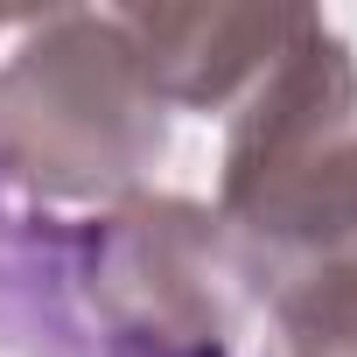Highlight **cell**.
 Listing matches in <instances>:
<instances>
[{"label":"cell","mask_w":357,"mask_h":357,"mask_svg":"<svg viewBox=\"0 0 357 357\" xmlns=\"http://www.w3.org/2000/svg\"><path fill=\"white\" fill-rule=\"evenodd\" d=\"M15 29H22V22H8V15H0V36H15Z\"/></svg>","instance_id":"obj_8"},{"label":"cell","mask_w":357,"mask_h":357,"mask_svg":"<svg viewBox=\"0 0 357 357\" xmlns=\"http://www.w3.org/2000/svg\"><path fill=\"white\" fill-rule=\"evenodd\" d=\"M259 357H357V266L308 259L266 287Z\"/></svg>","instance_id":"obj_6"},{"label":"cell","mask_w":357,"mask_h":357,"mask_svg":"<svg viewBox=\"0 0 357 357\" xmlns=\"http://www.w3.org/2000/svg\"><path fill=\"white\" fill-rule=\"evenodd\" d=\"M0 350L98 357L84 315V218H50L0 183Z\"/></svg>","instance_id":"obj_5"},{"label":"cell","mask_w":357,"mask_h":357,"mask_svg":"<svg viewBox=\"0 0 357 357\" xmlns=\"http://www.w3.org/2000/svg\"><path fill=\"white\" fill-rule=\"evenodd\" d=\"M350 140H357V56L315 8H301V29L287 36V50L231 105L225 175L211 204L225 231L238 238L259 301L294 266L308 218L336 161L350 154Z\"/></svg>","instance_id":"obj_2"},{"label":"cell","mask_w":357,"mask_h":357,"mask_svg":"<svg viewBox=\"0 0 357 357\" xmlns=\"http://www.w3.org/2000/svg\"><path fill=\"white\" fill-rule=\"evenodd\" d=\"M308 259H343V266H357V140H350V154L336 161L329 190H322V204H315V218H308V238H301L294 266H308ZM294 266H287V273H294Z\"/></svg>","instance_id":"obj_7"},{"label":"cell","mask_w":357,"mask_h":357,"mask_svg":"<svg viewBox=\"0 0 357 357\" xmlns=\"http://www.w3.org/2000/svg\"><path fill=\"white\" fill-rule=\"evenodd\" d=\"M252 266L197 197H126L84 218V315L98 357H231Z\"/></svg>","instance_id":"obj_3"},{"label":"cell","mask_w":357,"mask_h":357,"mask_svg":"<svg viewBox=\"0 0 357 357\" xmlns=\"http://www.w3.org/2000/svg\"><path fill=\"white\" fill-rule=\"evenodd\" d=\"M168 112H225L287 50L301 8H119Z\"/></svg>","instance_id":"obj_4"},{"label":"cell","mask_w":357,"mask_h":357,"mask_svg":"<svg viewBox=\"0 0 357 357\" xmlns=\"http://www.w3.org/2000/svg\"><path fill=\"white\" fill-rule=\"evenodd\" d=\"M168 154V105L119 8H50L0 56V183L29 204H126Z\"/></svg>","instance_id":"obj_1"}]
</instances>
